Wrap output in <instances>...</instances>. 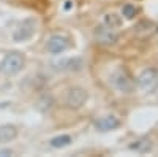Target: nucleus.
I'll list each match as a JSON object with an SVG mask.
<instances>
[{
	"label": "nucleus",
	"instance_id": "obj_2",
	"mask_svg": "<svg viewBox=\"0 0 158 157\" xmlns=\"http://www.w3.org/2000/svg\"><path fill=\"white\" fill-rule=\"evenodd\" d=\"M22 67H24V57H22V54H19L16 51L8 52L2 59V62H0V72L6 76H13V75L19 73L22 70Z\"/></svg>",
	"mask_w": 158,
	"mask_h": 157
},
{
	"label": "nucleus",
	"instance_id": "obj_8",
	"mask_svg": "<svg viewBox=\"0 0 158 157\" xmlns=\"http://www.w3.org/2000/svg\"><path fill=\"white\" fill-rule=\"evenodd\" d=\"M52 67L60 72H77L82 68V60L79 57H67V59H60L54 62Z\"/></svg>",
	"mask_w": 158,
	"mask_h": 157
},
{
	"label": "nucleus",
	"instance_id": "obj_12",
	"mask_svg": "<svg viewBox=\"0 0 158 157\" xmlns=\"http://www.w3.org/2000/svg\"><path fill=\"white\" fill-rule=\"evenodd\" d=\"M71 143V137L70 135H57L54 138H51L49 140V145L52 148H56V149H60V148H67L68 145Z\"/></svg>",
	"mask_w": 158,
	"mask_h": 157
},
{
	"label": "nucleus",
	"instance_id": "obj_9",
	"mask_svg": "<svg viewBox=\"0 0 158 157\" xmlns=\"http://www.w3.org/2000/svg\"><path fill=\"white\" fill-rule=\"evenodd\" d=\"M120 125V121L118 117L114 114H108V116H101L100 119L95 121V129L100 130V132H109V130H114Z\"/></svg>",
	"mask_w": 158,
	"mask_h": 157
},
{
	"label": "nucleus",
	"instance_id": "obj_4",
	"mask_svg": "<svg viewBox=\"0 0 158 157\" xmlns=\"http://www.w3.org/2000/svg\"><path fill=\"white\" fill-rule=\"evenodd\" d=\"M35 32H36V21L33 18H27L18 25V29L13 33V40L15 41H27L35 35Z\"/></svg>",
	"mask_w": 158,
	"mask_h": 157
},
{
	"label": "nucleus",
	"instance_id": "obj_7",
	"mask_svg": "<svg viewBox=\"0 0 158 157\" xmlns=\"http://www.w3.org/2000/svg\"><path fill=\"white\" fill-rule=\"evenodd\" d=\"M95 38L101 45H114L118 40V33L115 32V29H111L103 24L95 29Z\"/></svg>",
	"mask_w": 158,
	"mask_h": 157
},
{
	"label": "nucleus",
	"instance_id": "obj_5",
	"mask_svg": "<svg viewBox=\"0 0 158 157\" xmlns=\"http://www.w3.org/2000/svg\"><path fill=\"white\" fill-rule=\"evenodd\" d=\"M70 48V38L65 35H52L46 41V49L51 54H62Z\"/></svg>",
	"mask_w": 158,
	"mask_h": 157
},
{
	"label": "nucleus",
	"instance_id": "obj_10",
	"mask_svg": "<svg viewBox=\"0 0 158 157\" xmlns=\"http://www.w3.org/2000/svg\"><path fill=\"white\" fill-rule=\"evenodd\" d=\"M128 148H130L131 151L138 152V154H147V152L152 151L153 145H152V141H150V140H147V138H141V140L133 141Z\"/></svg>",
	"mask_w": 158,
	"mask_h": 157
},
{
	"label": "nucleus",
	"instance_id": "obj_14",
	"mask_svg": "<svg viewBox=\"0 0 158 157\" xmlns=\"http://www.w3.org/2000/svg\"><path fill=\"white\" fill-rule=\"evenodd\" d=\"M138 13V8L133 3H125L122 8V16H125L127 19H133Z\"/></svg>",
	"mask_w": 158,
	"mask_h": 157
},
{
	"label": "nucleus",
	"instance_id": "obj_3",
	"mask_svg": "<svg viewBox=\"0 0 158 157\" xmlns=\"http://www.w3.org/2000/svg\"><path fill=\"white\" fill-rule=\"evenodd\" d=\"M138 87L144 92L152 94L158 87V72L155 68H147L138 76Z\"/></svg>",
	"mask_w": 158,
	"mask_h": 157
},
{
	"label": "nucleus",
	"instance_id": "obj_1",
	"mask_svg": "<svg viewBox=\"0 0 158 157\" xmlns=\"http://www.w3.org/2000/svg\"><path fill=\"white\" fill-rule=\"evenodd\" d=\"M109 84L120 94H131L136 87V83L133 81L131 75L125 68H117L109 76Z\"/></svg>",
	"mask_w": 158,
	"mask_h": 157
},
{
	"label": "nucleus",
	"instance_id": "obj_6",
	"mask_svg": "<svg viewBox=\"0 0 158 157\" xmlns=\"http://www.w3.org/2000/svg\"><path fill=\"white\" fill-rule=\"evenodd\" d=\"M87 90L82 89V87H73L68 90L67 94V98H65V102H67V105L70 108H81L82 105L87 102Z\"/></svg>",
	"mask_w": 158,
	"mask_h": 157
},
{
	"label": "nucleus",
	"instance_id": "obj_15",
	"mask_svg": "<svg viewBox=\"0 0 158 157\" xmlns=\"http://www.w3.org/2000/svg\"><path fill=\"white\" fill-rule=\"evenodd\" d=\"M13 155V151L8 148H0V157H10Z\"/></svg>",
	"mask_w": 158,
	"mask_h": 157
},
{
	"label": "nucleus",
	"instance_id": "obj_13",
	"mask_svg": "<svg viewBox=\"0 0 158 157\" xmlns=\"http://www.w3.org/2000/svg\"><path fill=\"white\" fill-rule=\"evenodd\" d=\"M122 22H123L122 16L115 15V13H109V15H106L104 19H103V24L108 25V27H111V29H118L122 25Z\"/></svg>",
	"mask_w": 158,
	"mask_h": 157
},
{
	"label": "nucleus",
	"instance_id": "obj_11",
	"mask_svg": "<svg viewBox=\"0 0 158 157\" xmlns=\"http://www.w3.org/2000/svg\"><path fill=\"white\" fill-rule=\"evenodd\" d=\"M18 137V129L11 124L0 125V143H10Z\"/></svg>",
	"mask_w": 158,
	"mask_h": 157
}]
</instances>
